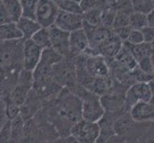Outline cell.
Segmentation results:
<instances>
[{
  "label": "cell",
  "mask_w": 154,
  "mask_h": 143,
  "mask_svg": "<svg viewBox=\"0 0 154 143\" xmlns=\"http://www.w3.org/2000/svg\"><path fill=\"white\" fill-rule=\"evenodd\" d=\"M23 39L0 42V73H19L23 69Z\"/></svg>",
  "instance_id": "cell-1"
},
{
  "label": "cell",
  "mask_w": 154,
  "mask_h": 143,
  "mask_svg": "<svg viewBox=\"0 0 154 143\" xmlns=\"http://www.w3.org/2000/svg\"><path fill=\"white\" fill-rule=\"evenodd\" d=\"M70 91L79 97L82 101V119L90 121V122H99L105 113L103 106L100 102V97L78 84Z\"/></svg>",
  "instance_id": "cell-2"
},
{
  "label": "cell",
  "mask_w": 154,
  "mask_h": 143,
  "mask_svg": "<svg viewBox=\"0 0 154 143\" xmlns=\"http://www.w3.org/2000/svg\"><path fill=\"white\" fill-rule=\"evenodd\" d=\"M52 77L61 88L71 90L77 85L75 58L63 57L53 66Z\"/></svg>",
  "instance_id": "cell-3"
},
{
  "label": "cell",
  "mask_w": 154,
  "mask_h": 143,
  "mask_svg": "<svg viewBox=\"0 0 154 143\" xmlns=\"http://www.w3.org/2000/svg\"><path fill=\"white\" fill-rule=\"evenodd\" d=\"M153 99L152 89L148 82H135L125 94V107L126 113L139 102H150Z\"/></svg>",
  "instance_id": "cell-4"
},
{
  "label": "cell",
  "mask_w": 154,
  "mask_h": 143,
  "mask_svg": "<svg viewBox=\"0 0 154 143\" xmlns=\"http://www.w3.org/2000/svg\"><path fill=\"white\" fill-rule=\"evenodd\" d=\"M99 136L98 122H90L83 119L74 124L70 131V136L78 143H97Z\"/></svg>",
  "instance_id": "cell-5"
},
{
  "label": "cell",
  "mask_w": 154,
  "mask_h": 143,
  "mask_svg": "<svg viewBox=\"0 0 154 143\" xmlns=\"http://www.w3.org/2000/svg\"><path fill=\"white\" fill-rule=\"evenodd\" d=\"M33 86H34L33 72L22 69L21 72L19 73L17 85H15V87L13 89V91L7 97L12 101L17 103L18 106H21L25 102L26 98L28 97L31 90L33 89Z\"/></svg>",
  "instance_id": "cell-6"
},
{
  "label": "cell",
  "mask_w": 154,
  "mask_h": 143,
  "mask_svg": "<svg viewBox=\"0 0 154 143\" xmlns=\"http://www.w3.org/2000/svg\"><path fill=\"white\" fill-rule=\"evenodd\" d=\"M60 9L53 0H38L35 13V21L41 28L48 29L56 22Z\"/></svg>",
  "instance_id": "cell-7"
},
{
  "label": "cell",
  "mask_w": 154,
  "mask_h": 143,
  "mask_svg": "<svg viewBox=\"0 0 154 143\" xmlns=\"http://www.w3.org/2000/svg\"><path fill=\"white\" fill-rule=\"evenodd\" d=\"M48 33L51 41V48L54 49L63 57H68L70 55L69 35L70 33L56 27L55 25L48 28Z\"/></svg>",
  "instance_id": "cell-8"
},
{
  "label": "cell",
  "mask_w": 154,
  "mask_h": 143,
  "mask_svg": "<svg viewBox=\"0 0 154 143\" xmlns=\"http://www.w3.org/2000/svg\"><path fill=\"white\" fill-rule=\"evenodd\" d=\"M85 66L89 76L93 78L106 77L110 75V68L107 59L100 55H86Z\"/></svg>",
  "instance_id": "cell-9"
},
{
  "label": "cell",
  "mask_w": 154,
  "mask_h": 143,
  "mask_svg": "<svg viewBox=\"0 0 154 143\" xmlns=\"http://www.w3.org/2000/svg\"><path fill=\"white\" fill-rule=\"evenodd\" d=\"M42 50L32 39L24 40L23 43V69L33 72L41 59Z\"/></svg>",
  "instance_id": "cell-10"
},
{
  "label": "cell",
  "mask_w": 154,
  "mask_h": 143,
  "mask_svg": "<svg viewBox=\"0 0 154 143\" xmlns=\"http://www.w3.org/2000/svg\"><path fill=\"white\" fill-rule=\"evenodd\" d=\"M69 46H70V55L68 57L76 58L79 55H86L89 49V42L85 31L83 29H79L70 33Z\"/></svg>",
  "instance_id": "cell-11"
},
{
  "label": "cell",
  "mask_w": 154,
  "mask_h": 143,
  "mask_svg": "<svg viewBox=\"0 0 154 143\" xmlns=\"http://www.w3.org/2000/svg\"><path fill=\"white\" fill-rule=\"evenodd\" d=\"M83 22L82 13H72L60 10L54 25L67 33H72L79 29H82Z\"/></svg>",
  "instance_id": "cell-12"
},
{
  "label": "cell",
  "mask_w": 154,
  "mask_h": 143,
  "mask_svg": "<svg viewBox=\"0 0 154 143\" xmlns=\"http://www.w3.org/2000/svg\"><path fill=\"white\" fill-rule=\"evenodd\" d=\"M47 101H45L43 98L40 97L39 95L32 89L28 97L25 100V102L20 106L19 116L24 121L33 118L36 115V113L43 107V105Z\"/></svg>",
  "instance_id": "cell-13"
},
{
  "label": "cell",
  "mask_w": 154,
  "mask_h": 143,
  "mask_svg": "<svg viewBox=\"0 0 154 143\" xmlns=\"http://www.w3.org/2000/svg\"><path fill=\"white\" fill-rule=\"evenodd\" d=\"M135 122H154V104L150 102H139L127 112Z\"/></svg>",
  "instance_id": "cell-14"
},
{
  "label": "cell",
  "mask_w": 154,
  "mask_h": 143,
  "mask_svg": "<svg viewBox=\"0 0 154 143\" xmlns=\"http://www.w3.org/2000/svg\"><path fill=\"white\" fill-rule=\"evenodd\" d=\"M124 42L113 31L109 37L99 47L97 55L103 56L106 59H113L123 47Z\"/></svg>",
  "instance_id": "cell-15"
},
{
  "label": "cell",
  "mask_w": 154,
  "mask_h": 143,
  "mask_svg": "<svg viewBox=\"0 0 154 143\" xmlns=\"http://www.w3.org/2000/svg\"><path fill=\"white\" fill-rule=\"evenodd\" d=\"M15 24H17V27L19 30L21 35H22L23 40L31 39L36 31L41 28L39 24L35 21V19L26 17H21Z\"/></svg>",
  "instance_id": "cell-16"
},
{
  "label": "cell",
  "mask_w": 154,
  "mask_h": 143,
  "mask_svg": "<svg viewBox=\"0 0 154 143\" xmlns=\"http://www.w3.org/2000/svg\"><path fill=\"white\" fill-rule=\"evenodd\" d=\"M24 122L25 121L18 116L11 121V139L10 143H24Z\"/></svg>",
  "instance_id": "cell-17"
},
{
  "label": "cell",
  "mask_w": 154,
  "mask_h": 143,
  "mask_svg": "<svg viewBox=\"0 0 154 143\" xmlns=\"http://www.w3.org/2000/svg\"><path fill=\"white\" fill-rule=\"evenodd\" d=\"M14 39H22V35L17 29V24L9 23L0 25V42Z\"/></svg>",
  "instance_id": "cell-18"
},
{
  "label": "cell",
  "mask_w": 154,
  "mask_h": 143,
  "mask_svg": "<svg viewBox=\"0 0 154 143\" xmlns=\"http://www.w3.org/2000/svg\"><path fill=\"white\" fill-rule=\"evenodd\" d=\"M4 6L6 7L12 22L17 23L22 17V10L19 0H1Z\"/></svg>",
  "instance_id": "cell-19"
},
{
  "label": "cell",
  "mask_w": 154,
  "mask_h": 143,
  "mask_svg": "<svg viewBox=\"0 0 154 143\" xmlns=\"http://www.w3.org/2000/svg\"><path fill=\"white\" fill-rule=\"evenodd\" d=\"M82 13L90 10H104L110 8V0H82L79 3Z\"/></svg>",
  "instance_id": "cell-20"
},
{
  "label": "cell",
  "mask_w": 154,
  "mask_h": 143,
  "mask_svg": "<svg viewBox=\"0 0 154 143\" xmlns=\"http://www.w3.org/2000/svg\"><path fill=\"white\" fill-rule=\"evenodd\" d=\"M31 39L33 40L39 48H41L42 50L49 49V48H51V41H50L48 29L40 28L34 34V36Z\"/></svg>",
  "instance_id": "cell-21"
},
{
  "label": "cell",
  "mask_w": 154,
  "mask_h": 143,
  "mask_svg": "<svg viewBox=\"0 0 154 143\" xmlns=\"http://www.w3.org/2000/svg\"><path fill=\"white\" fill-rule=\"evenodd\" d=\"M38 0H20L22 17L35 19Z\"/></svg>",
  "instance_id": "cell-22"
},
{
  "label": "cell",
  "mask_w": 154,
  "mask_h": 143,
  "mask_svg": "<svg viewBox=\"0 0 154 143\" xmlns=\"http://www.w3.org/2000/svg\"><path fill=\"white\" fill-rule=\"evenodd\" d=\"M132 12L147 14L153 10V0H130Z\"/></svg>",
  "instance_id": "cell-23"
},
{
  "label": "cell",
  "mask_w": 154,
  "mask_h": 143,
  "mask_svg": "<svg viewBox=\"0 0 154 143\" xmlns=\"http://www.w3.org/2000/svg\"><path fill=\"white\" fill-rule=\"evenodd\" d=\"M129 25L134 30H142L147 26L146 14L132 12L129 14Z\"/></svg>",
  "instance_id": "cell-24"
},
{
  "label": "cell",
  "mask_w": 154,
  "mask_h": 143,
  "mask_svg": "<svg viewBox=\"0 0 154 143\" xmlns=\"http://www.w3.org/2000/svg\"><path fill=\"white\" fill-rule=\"evenodd\" d=\"M103 10H90L87 12L82 13L84 23L93 26V27H99L100 25V18H102Z\"/></svg>",
  "instance_id": "cell-25"
},
{
  "label": "cell",
  "mask_w": 154,
  "mask_h": 143,
  "mask_svg": "<svg viewBox=\"0 0 154 143\" xmlns=\"http://www.w3.org/2000/svg\"><path fill=\"white\" fill-rule=\"evenodd\" d=\"M60 10L72 13H82L79 3L75 0H57L56 2Z\"/></svg>",
  "instance_id": "cell-26"
},
{
  "label": "cell",
  "mask_w": 154,
  "mask_h": 143,
  "mask_svg": "<svg viewBox=\"0 0 154 143\" xmlns=\"http://www.w3.org/2000/svg\"><path fill=\"white\" fill-rule=\"evenodd\" d=\"M2 97L4 98L5 104H6V115L8 119L10 121H12L18 118L20 115V106L12 101L7 95H2Z\"/></svg>",
  "instance_id": "cell-27"
},
{
  "label": "cell",
  "mask_w": 154,
  "mask_h": 143,
  "mask_svg": "<svg viewBox=\"0 0 154 143\" xmlns=\"http://www.w3.org/2000/svg\"><path fill=\"white\" fill-rule=\"evenodd\" d=\"M129 25V14L122 12H117L114 17L111 31H115L124 27H127Z\"/></svg>",
  "instance_id": "cell-28"
},
{
  "label": "cell",
  "mask_w": 154,
  "mask_h": 143,
  "mask_svg": "<svg viewBox=\"0 0 154 143\" xmlns=\"http://www.w3.org/2000/svg\"><path fill=\"white\" fill-rule=\"evenodd\" d=\"M115 14H116V12L113 10L111 8H108V9L103 10L102 18H100V27L111 30L113 21H114Z\"/></svg>",
  "instance_id": "cell-29"
},
{
  "label": "cell",
  "mask_w": 154,
  "mask_h": 143,
  "mask_svg": "<svg viewBox=\"0 0 154 143\" xmlns=\"http://www.w3.org/2000/svg\"><path fill=\"white\" fill-rule=\"evenodd\" d=\"M127 44L132 45V46H136V45H140L142 43H145L144 41V36L140 30H134L132 29L130 31V34L128 36V38L125 41Z\"/></svg>",
  "instance_id": "cell-30"
},
{
  "label": "cell",
  "mask_w": 154,
  "mask_h": 143,
  "mask_svg": "<svg viewBox=\"0 0 154 143\" xmlns=\"http://www.w3.org/2000/svg\"><path fill=\"white\" fill-rule=\"evenodd\" d=\"M11 139V121H7L0 129V143H10Z\"/></svg>",
  "instance_id": "cell-31"
},
{
  "label": "cell",
  "mask_w": 154,
  "mask_h": 143,
  "mask_svg": "<svg viewBox=\"0 0 154 143\" xmlns=\"http://www.w3.org/2000/svg\"><path fill=\"white\" fill-rule=\"evenodd\" d=\"M9 23H14V22H12V19L10 17L6 7L4 6L3 2L0 0V25H5Z\"/></svg>",
  "instance_id": "cell-32"
},
{
  "label": "cell",
  "mask_w": 154,
  "mask_h": 143,
  "mask_svg": "<svg viewBox=\"0 0 154 143\" xmlns=\"http://www.w3.org/2000/svg\"><path fill=\"white\" fill-rule=\"evenodd\" d=\"M131 31H132V28L130 27V26H127V27H124V28H121V29L115 30V31H112L117 36H118V37L122 41L125 42L127 40V38H128Z\"/></svg>",
  "instance_id": "cell-33"
},
{
  "label": "cell",
  "mask_w": 154,
  "mask_h": 143,
  "mask_svg": "<svg viewBox=\"0 0 154 143\" xmlns=\"http://www.w3.org/2000/svg\"><path fill=\"white\" fill-rule=\"evenodd\" d=\"M143 36H144L145 43H153L154 42V30L150 27H145L144 29L141 30Z\"/></svg>",
  "instance_id": "cell-34"
},
{
  "label": "cell",
  "mask_w": 154,
  "mask_h": 143,
  "mask_svg": "<svg viewBox=\"0 0 154 143\" xmlns=\"http://www.w3.org/2000/svg\"><path fill=\"white\" fill-rule=\"evenodd\" d=\"M7 121H9V119L6 115V104L4 98L1 97H0V127H2Z\"/></svg>",
  "instance_id": "cell-35"
},
{
  "label": "cell",
  "mask_w": 154,
  "mask_h": 143,
  "mask_svg": "<svg viewBox=\"0 0 154 143\" xmlns=\"http://www.w3.org/2000/svg\"><path fill=\"white\" fill-rule=\"evenodd\" d=\"M103 143H126V139L125 137L115 134L112 136H110L107 140H105Z\"/></svg>",
  "instance_id": "cell-36"
},
{
  "label": "cell",
  "mask_w": 154,
  "mask_h": 143,
  "mask_svg": "<svg viewBox=\"0 0 154 143\" xmlns=\"http://www.w3.org/2000/svg\"><path fill=\"white\" fill-rule=\"evenodd\" d=\"M146 17H147V26L154 30V10L146 14Z\"/></svg>",
  "instance_id": "cell-37"
},
{
  "label": "cell",
  "mask_w": 154,
  "mask_h": 143,
  "mask_svg": "<svg viewBox=\"0 0 154 143\" xmlns=\"http://www.w3.org/2000/svg\"><path fill=\"white\" fill-rule=\"evenodd\" d=\"M150 61H151V66H152V71L154 73V52L150 55Z\"/></svg>",
  "instance_id": "cell-38"
},
{
  "label": "cell",
  "mask_w": 154,
  "mask_h": 143,
  "mask_svg": "<svg viewBox=\"0 0 154 143\" xmlns=\"http://www.w3.org/2000/svg\"><path fill=\"white\" fill-rule=\"evenodd\" d=\"M75 1H76V2H78V3H81V2L82 1V0H75Z\"/></svg>",
  "instance_id": "cell-39"
},
{
  "label": "cell",
  "mask_w": 154,
  "mask_h": 143,
  "mask_svg": "<svg viewBox=\"0 0 154 143\" xmlns=\"http://www.w3.org/2000/svg\"><path fill=\"white\" fill-rule=\"evenodd\" d=\"M153 10H154V0H153Z\"/></svg>",
  "instance_id": "cell-40"
},
{
  "label": "cell",
  "mask_w": 154,
  "mask_h": 143,
  "mask_svg": "<svg viewBox=\"0 0 154 143\" xmlns=\"http://www.w3.org/2000/svg\"><path fill=\"white\" fill-rule=\"evenodd\" d=\"M53 1H55V2H57V0H53Z\"/></svg>",
  "instance_id": "cell-41"
},
{
  "label": "cell",
  "mask_w": 154,
  "mask_h": 143,
  "mask_svg": "<svg viewBox=\"0 0 154 143\" xmlns=\"http://www.w3.org/2000/svg\"><path fill=\"white\" fill-rule=\"evenodd\" d=\"M0 97H1V92H0Z\"/></svg>",
  "instance_id": "cell-42"
},
{
  "label": "cell",
  "mask_w": 154,
  "mask_h": 143,
  "mask_svg": "<svg viewBox=\"0 0 154 143\" xmlns=\"http://www.w3.org/2000/svg\"><path fill=\"white\" fill-rule=\"evenodd\" d=\"M126 143H130V142H128V141H126ZM132 143V142H131Z\"/></svg>",
  "instance_id": "cell-43"
},
{
  "label": "cell",
  "mask_w": 154,
  "mask_h": 143,
  "mask_svg": "<svg viewBox=\"0 0 154 143\" xmlns=\"http://www.w3.org/2000/svg\"><path fill=\"white\" fill-rule=\"evenodd\" d=\"M153 45H154V42H153Z\"/></svg>",
  "instance_id": "cell-44"
},
{
  "label": "cell",
  "mask_w": 154,
  "mask_h": 143,
  "mask_svg": "<svg viewBox=\"0 0 154 143\" xmlns=\"http://www.w3.org/2000/svg\"><path fill=\"white\" fill-rule=\"evenodd\" d=\"M0 129H1V127H0Z\"/></svg>",
  "instance_id": "cell-45"
},
{
  "label": "cell",
  "mask_w": 154,
  "mask_h": 143,
  "mask_svg": "<svg viewBox=\"0 0 154 143\" xmlns=\"http://www.w3.org/2000/svg\"><path fill=\"white\" fill-rule=\"evenodd\" d=\"M19 1H20V0H19Z\"/></svg>",
  "instance_id": "cell-46"
}]
</instances>
